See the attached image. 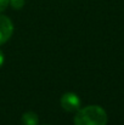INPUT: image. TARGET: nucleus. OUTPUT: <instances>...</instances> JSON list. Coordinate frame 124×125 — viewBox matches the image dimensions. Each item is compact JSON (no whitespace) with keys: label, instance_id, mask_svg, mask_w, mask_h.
<instances>
[{"label":"nucleus","instance_id":"f257e3e1","mask_svg":"<svg viewBox=\"0 0 124 125\" xmlns=\"http://www.w3.org/2000/svg\"><path fill=\"white\" fill-rule=\"evenodd\" d=\"M107 113L100 106H86L79 108L74 117V125H106Z\"/></svg>","mask_w":124,"mask_h":125},{"label":"nucleus","instance_id":"f03ea898","mask_svg":"<svg viewBox=\"0 0 124 125\" xmlns=\"http://www.w3.org/2000/svg\"><path fill=\"white\" fill-rule=\"evenodd\" d=\"M61 107L67 112H77L80 108V98L74 92H66L61 97Z\"/></svg>","mask_w":124,"mask_h":125},{"label":"nucleus","instance_id":"7ed1b4c3","mask_svg":"<svg viewBox=\"0 0 124 125\" xmlns=\"http://www.w3.org/2000/svg\"><path fill=\"white\" fill-rule=\"evenodd\" d=\"M12 33H13L12 21L6 16L0 15V45L7 42L11 38Z\"/></svg>","mask_w":124,"mask_h":125},{"label":"nucleus","instance_id":"20e7f679","mask_svg":"<svg viewBox=\"0 0 124 125\" xmlns=\"http://www.w3.org/2000/svg\"><path fill=\"white\" fill-rule=\"evenodd\" d=\"M22 123L23 125H38L39 117L34 112H26L22 115Z\"/></svg>","mask_w":124,"mask_h":125},{"label":"nucleus","instance_id":"39448f33","mask_svg":"<svg viewBox=\"0 0 124 125\" xmlns=\"http://www.w3.org/2000/svg\"><path fill=\"white\" fill-rule=\"evenodd\" d=\"M10 5H11L15 10H20V9L23 7L24 0H10Z\"/></svg>","mask_w":124,"mask_h":125},{"label":"nucleus","instance_id":"423d86ee","mask_svg":"<svg viewBox=\"0 0 124 125\" xmlns=\"http://www.w3.org/2000/svg\"><path fill=\"white\" fill-rule=\"evenodd\" d=\"M9 2H10V0H0V12L6 10V7L9 6Z\"/></svg>","mask_w":124,"mask_h":125},{"label":"nucleus","instance_id":"0eeeda50","mask_svg":"<svg viewBox=\"0 0 124 125\" xmlns=\"http://www.w3.org/2000/svg\"><path fill=\"white\" fill-rule=\"evenodd\" d=\"M4 61H5V57H4V53H2V51L0 50V67L4 64Z\"/></svg>","mask_w":124,"mask_h":125}]
</instances>
